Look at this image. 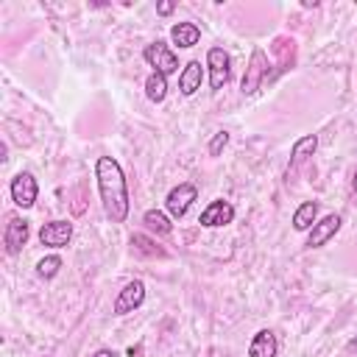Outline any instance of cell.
<instances>
[{
  "instance_id": "obj_15",
  "label": "cell",
  "mask_w": 357,
  "mask_h": 357,
  "mask_svg": "<svg viewBox=\"0 0 357 357\" xmlns=\"http://www.w3.org/2000/svg\"><path fill=\"white\" fill-rule=\"evenodd\" d=\"M315 218H318V204L315 201H304L293 215V229L296 231H307L310 226H315Z\"/></svg>"
},
{
  "instance_id": "obj_8",
  "label": "cell",
  "mask_w": 357,
  "mask_h": 357,
  "mask_svg": "<svg viewBox=\"0 0 357 357\" xmlns=\"http://www.w3.org/2000/svg\"><path fill=\"white\" fill-rule=\"evenodd\" d=\"M142 301H145V284H142L139 279H134V282H128V284L120 290V296L114 298V315L134 312Z\"/></svg>"
},
{
  "instance_id": "obj_2",
  "label": "cell",
  "mask_w": 357,
  "mask_h": 357,
  "mask_svg": "<svg viewBox=\"0 0 357 357\" xmlns=\"http://www.w3.org/2000/svg\"><path fill=\"white\" fill-rule=\"evenodd\" d=\"M142 56H145V61L153 67V73L170 75V73L178 70V59H176V53H173L165 42H151V45L142 50Z\"/></svg>"
},
{
  "instance_id": "obj_7",
  "label": "cell",
  "mask_w": 357,
  "mask_h": 357,
  "mask_svg": "<svg viewBox=\"0 0 357 357\" xmlns=\"http://www.w3.org/2000/svg\"><path fill=\"white\" fill-rule=\"evenodd\" d=\"M231 220H234V206H231L229 201H223V198L212 201V204L201 212V218H198V223L206 226V229H218V226H226V223H231Z\"/></svg>"
},
{
  "instance_id": "obj_25",
  "label": "cell",
  "mask_w": 357,
  "mask_h": 357,
  "mask_svg": "<svg viewBox=\"0 0 357 357\" xmlns=\"http://www.w3.org/2000/svg\"><path fill=\"white\" fill-rule=\"evenodd\" d=\"M351 187H354V190H357V173H354V181H351Z\"/></svg>"
},
{
  "instance_id": "obj_21",
  "label": "cell",
  "mask_w": 357,
  "mask_h": 357,
  "mask_svg": "<svg viewBox=\"0 0 357 357\" xmlns=\"http://www.w3.org/2000/svg\"><path fill=\"white\" fill-rule=\"evenodd\" d=\"M226 142H229V134H226V131H218V134L212 137V142H209V153L218 156V153L226 148Z\"/></svg>"
},
{
  "instance_id": "obj_9",
  "label": "cell",
  "mask_w": 357,
  "mask_h": 357,
  "mask_svg": "<svg viewBox=\"0 0 357 357\" xmlns=\"http://www.w3.org/2000/svg\"><path fill=\"white\" fill-rule=\"evenodd\" d=\"M28 220L25 218H8L6 223V234H3V243H6V251L8 254H20L22 245L28 243Z\"/></svg>"
},
{
  "instance_id": "obj_19",
  "label": "cell",
  "mask_w": 357,
  "mask_h": 357,
  "mask_svg": "<svg viewBox=\"0 0 357 357\" xmlns=\"http://www.w3.org/2000/svg\"><path fill=\"white\" fill-rule=\"evenodd\" d=\"M131 248H134L137 254H142V257H165V251H162L153 240H148L145 234H134V237H131Z\"/></svg>"
},
{
  "instance_id": "obj_22",
  "label": "cell",
  "mask_w": 357,
  "mask_h": 357,
  "mask_svg": "<svg viewBox=\"0 0 357 357\" xmlns=\"http://www.w3.org/2000/svg\"><path fill=\"white\" fill-rule=\"evenodd\" d=\"M156 11H159V14H170V11H173V3H159Z\"/></svg>"
},
{
  "instance_id": "obj_4",
  "label": "cell",
  "mask_w": 357,
  "mask_h": 357,
  "mask_svg": "<svg viewBox=\"0 0 357 357\" xmlns=\"http://www.w3.org/2000/svg\"><path fill=\"white\" fill-rule=\"evenodd\" d=\"M195 198H198L195 184H178V187H173V190L167 192V198H165V209H167L173 218H184L187 209H190V204H192Z\"/></svg>"
},
{
  "instance_id": "obj_16",
  "label": "cell",
  "mask_w": 357,
  "mask_h": 357,
  "mask_svg": "<svg viewBox=\"0 0 357 357\" xmlns=\"http://www.w3.org/2000/svg\"><path fill=\"white\" fill-rule=\"evenodd\" d=\"M145 95H148V100L162 103L165 95H167V75H162V73H151L148 81H145Z\"/></svg>"
},
{
  "instance_id": "obj_5",
  "label": "cell",
  "mask_w": 357,
  "mask_h": 357,
  "mask_svg": "<svg viewBox=\"0 0 357 357\" xmlns=\"http://www.w3.org/2000/svg\"><path fill=\"white\" fill-rule=\"evenodd\" d=\"M36 192H39V187H36V178H33L31 173H17V176L11 178V201H14L17 206H22V209L33 206Z\"/></svg>"
},
{
  "instance_id": "obj_10",
  "label": "cell",
  "mask_w": 357,
  "mask_h": 357,
  "mask_svg": "<svg viewBox=\"0 0 357 357\" xmlns=\"http://www.w3.org/2000/svg\"><path fill=\"white\" fill-rule=\"evenodd\" d=\"M337 229H340V215H326V218H321V220L312 226L307 245H312V248L324 245L329 237H335V231H337Z\"/></svg>"
},
{
  "instance_id": "obj_17",
  "label": "cell",
  "mask_w": 357,
  "mask_h": 357,
  "mask_svg": "<svg viewBox=\"0 0 357 357\" xmlns=\"http://www.w3.org/2000/svg\"><path fill=\"white\" fill-rule=\"evenodd\" d=\"M142 223H145L151 231H156V234H170V231H173V223H170L167 215L159 212V209H148V212L142 215Z\"/></svg>"
},
{
  "instance_id": "obj_14",
  "label": "cell",
  "mask_w": 357,
  "mask_h": 357,
  "mask_svg": "<svg viewBox=\"0 0 357 357\" xmlns=\"http://www.w3.org/2000/svg\"><path fill=\"white\" fill-rule=\"evenodd\" d=\"M201 78H204L201 61H190V64L181 70V75H178V89H181V95H192L195 89H201Z\"/></svg>"
},
{
  "instance_id": "obj_12",
  "label": "cell",
  "mask_w": 357,
  "mask_h": 357,
  "mask_svg": "<svg viewBox=\"0 0 357 357\" xmlns=\"http://www.w3.org/2000/svg\"><path fill=\"white\" fill-rule=\"evenodd\" d=\"M276 337L271 329H259L248 346V357H276Z\"/></svg>"
},
{
  "instance_id": "obj_6",
  "label": "cell",
  "mask_w": 357,
  "mask_h": 357,
  "mask_svg": "<svg viewBox=\"0 0 357 357\" xmlns=\"http://www.w3.org/2000/svg\"><path fill=\"white\" fill-rule=\"evenodd\" d=\"M73 240V223L67 220H50L39 229V243L50 248H64Z\"/></svg>"
},
{
  "instance_id": "obj_1",
  "label": "cell",
  "mask_w": 357,
  "mask_h": 357,
  "mask_svg": "<svg viewBox=\"0 0 357 357\" xmlns=\"http://www.w3.org/2000/svg\"><path fill=\"white\" fill-rule=\"evenodd\" d=\"M95 178H98V192H100L106 215L114 223H123L128 218V187H126V176H123V167L117 165V159L98 156Z\"/></svg>"
},
{
  "instance_id": "obj_20",
  "label": "cell",
  "mask_w": 357,
  "mask_h": 357,
  "mask_svg": "<svg viewBox=\"0 0 357 357\" xmlns=\"http://www.w3.org/2000/svg\"><path fill=\"white\" fill-rule=\"evenodd\" d=\"M59 268H61V259H59V257H45V259H39L36 273H39L42 279H53V276L59 273Z\"/></svg>"
},
{
  "instance_id": "obj_18",
  "label": "cell",
  "mask_w": 357,
  "mask_h": 357,
  "mask_svg": "<svg viewBox=\"0 0 357 357\" xmlns=\"http://www.w3.org/2000/svg\"><path fill=\"white\" fill-rule=\"evenodd\" d=\"M315 148H318V137H315V134H307V137L296 139V145H293V159H290V167H296V165H298L304 156H310Z\"/></svg>"
},
{
  "instance_id": "obj_3",
  "label": "cell",
  "mask_w": 357,
  "mask_h": 357,
  "mask_svg": "<svg viewBox=\"0 0 357 357\" xmlns=\"http://www.w3.org/2000/svg\"><path fill=\"white\" fill-rule=\"evenodd\" d=\"M206 67H209V86L212 89H223L229 75H231V59L223 47H212L206 53Z\"/></svg>"
},
{
  "instance_id": "obj_13",
  "label": "cell",
  "mask_w": 357,
  "mask_h": 357,
  "mask_svg": "<svg viewBox=\"0 0 357 357\" xmlns=\"http://www.w3.org/2000/svg\"><path fill=\"white\" fill-rule=\"evenodd\" d=\"M170 39H173L178 47H192V45H198L201 31H198L195 22H178V25L170 28Z\"/></svg>"
},
{
  "instance_id": "obj_11",
  "label": "cell",
  "mask_w": 357,
  "mask_h": 357,
  "mask_svg": "<svg viewBox=\"0 0 357 357\" xmlns=\"http://www.w3.org/2000/svg\"><path fill=\"white\" fill-rule=\"evenodd\" d=\"M262 78H265V53H262V50H254L251 67H248V73H245V78H243V95L257 92V86L262 84Z\"/></svg>"
},
{
  "instance_id": "obj_23",
  "label": "cell",
  "mask_w": 357,
  "mask_h": 357,
  "mask_svg": "<svg viewBox=\"0 0 357 357\" xmlns=\"http://www.w3.org/2000/svg\"><path fill=\"white\" fill-rule=\"evenodd\" d=\"M95 357H117L112 349H100V351H95Z\"/></svg>"
},
{
  "instance_id": "obj_24",
  "label": "cell",
  "mask_w": 357,
  "mask_h": 357,
  "mask_svg": "<svg viewBox=\"0 0 357 357\" xmlns=\"http://www.w3.org/2000/svg\"><path fill=\"white\" fill-rule=\"evenodd\" d=\"M349 349H351V351H357V337H354V340L349 343Z\"/></svg>"
}]
</instances>
